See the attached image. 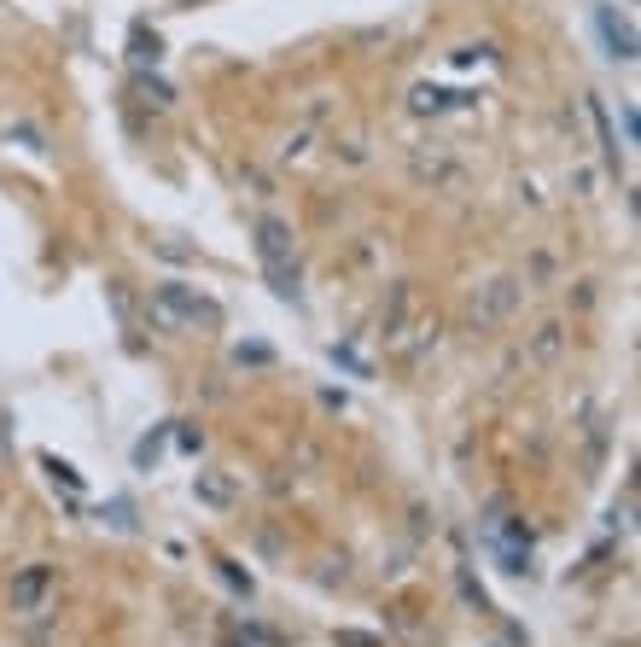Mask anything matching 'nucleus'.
<instances>
[{"label":"nucleus","mask_w":641,"mask_h":647,"mask_svg":"<svg viewBox=\"0 0 641 647\" xmlns=\"http://www.w3.org/2000/svg\"><path fill=\"white\" fill-rule=\"evenodd\" d=\"M519 298H525V286H519L513 274H496V280H484L473 298H467V321H473V333H496L507 315L519 309Z\"/></svg>","instance_id":"5"},{"label":"nucleus","mask_w":641,"mask_h":647,"mask_svg":"<svg viewBox=\"0 0 641 647\" xmlns=\"http://www.w3.org/2000/svg\"><path fill=\"white\" fill-rule=\"evenodd\" d=\"M140 100L152 105V111H169V105H175V94H169L158 76H146V70H140Z\"/></svg>","instance_id":"12"},{"label":"nucleus","mask_w":641,"mask_h":647,"mask_svg":"<svg viewBox=\"0 0 641 647\" xmlns=\"http://www.w3.org/2000/svg\"><path fill=\"white\" fill-rule=\"evenodd\" d=\"M257 257H263V269H269L274 292H280V298H298V239H292V228H286L280 216H263V222H257Z\"/></svg>","instance_id":"3"},{"label":"nucleus","mask_w":641,"mask_h":647,"mask_svg":"<svg viewBox=\"0 0 641 647\" xmlns=\"http://www.w3.org/2000/svg\"><path fill=\"white\" fill-rule=\"evenodd\" d=\"M408 304H414V292H408V286H397V298H391V315H385V344H391V356L414 362V356H426V350L438 344V315H432V309H420L414 321H403Z\"/></svg>","instance_id":"2"},{"label":"nucleus","mask_w":641,"mask_h":647,"mask_svg":"<svg viewBox=\"0 0 641 647\" xmlns=\"http://www.w3.org/2000/svg\"><path fill=\"white\" fill-rule=\"evenodd\" d=\"M152 321L169 327V333H210V327H222V304L216 298H204L199 286H158L152 292Z\"/></svg>","instance_id":"1"},{"label":"nucleus","mask_w":641,"mask_h":647,"mask_svg":"<svg viewBox=\"0 0 641 647\" xmlns=\"http://www.w3.org/2000/svg\"><path fill=\"white\" fill-rule=\"evenodd\" d=\"M443 105H461V94H443V88H414V111H443Z\"/></svg>","instance_id":"13"},{"label":"nucleus","mask_w":641,"mask_h":647,"mask_svg":"<svg viewBox=\"0 0 641 647\" xmlns=\"http://www.w3.org/2000/svg\"><path fill=\"white\" fill-rule=\"evenodd\" d=\"M111 525H117V531H135V513H129V502H111Z\"/></svg>","instance_id":"16"},{"label":"nucleus","mask_w":641,"mask_h":647,"mask_svg":"<svg viewBox=\"0 0 641 647\" xmlns=\"http://www.w3.org/2000/svg\"><path fill=\"white\" fill-rule=\"evenodd\" d=\"M47 473L59 478L65 490H82V478H76V467H65V461H53V455H47Z\"/></svg>","instance_id":"15"},{"label":"nucleus","mask_w":641,"mask_h":647,"mask_svg":"<svg viewBox=\"0 0 641 647\" xmlns=\"http://www.w3.org/2000/svg\"><path fill=\"white\" fill-rule=\"evenodd\" d=\"M53 589H59V572L53 566H24L18 578H12V613H47V601H53Z\"/></svg>","instance_id":"6"},{"label":"nucleus","mask_w":641,"mask_h":647,"mask_svg":"<svg viewBox=\"0 0 641 647\" xmlns=\"http://www.w3.org/2000/svg\"><path fill=\"white\" fill-rule=\"evenodd\" d=\"M129 65H135V70H158V65H164V41L146 30V24L129 30Z\"/></svg>","instance_id":"9"},{"label":"nucleus","mask_w":641,"mask_h":647,"mask_svg":"<svg viewBox=\"0 0 641 647\" xmlns=\"http://www.w3.org/2000/svg\"><path fill=\"white\" fill-rule=\"evenodd\" d=\"M408 170L420 175V181H455V175H461V164H455V152H449V140H432V152H426V146H420V152H414V158H408Z\"/></svg>","instance_id":"8"},{"label":"nucleus","mask_w":641,"mask_h":647,"mask_svg":"<svg viewBox=\"0 0 641 647\" xmlns=\"http://www.w3.org/2000/svg\"><path fill=\"white\" fill-rule=\"evenodd\" d=\"M333 642H338V647H385L379 636H368V630H338Z\"/></svg>","instance_id":"14"},{"label":"nucleus","mask_w":641,"mask_h":647,"mask_svg":"<svg viewBox=\"0 0 641 647\" xmlns=\"http://www.w3.org/2000/svg\"><path fill=\"white\" fill-rule=\"evenodd\" d=\"M484 548L502 560V572H513V578L531 572V531H525V519H507L502 508H490V519H484Z\"/></svg>","instance_id":"4"},{"label":"nucleus","mask_w":641,"mask_h":647,"mask_svg":"<svg viewBox=\"0 0 641 647\" xmlns=\"http://www.w3.org/2000/svg\"><path fill=\"white\" fill-rule=\"evenodd\" d=\"M560 350H566V327H560V321H548V327L531 333V350H525V356H531L537 368H548V362H560Z\"/></svg>","instance_id":"10"},{"label":"nucleus","mask_w":641,"mask_h":647,"mask_svg":"<svg viewBox=\"0 0 641 647\" xmlns=\"http://www.w3.org/2000/svg\"><path fill=\"white\" fill-rule=\"evenodd\" d=\"M595 24H601V41H607L612 59H636V24L624 18V12H612V6H595Z\"/></svg>","instance_id":"7"},{"label":"nucleus","mask_w":641,"mask_h":647,"mask_svg":"<svg viewBox=\"0 0 641 647\" xmlns=\"http://www.w3.org/2000/svg\"><path fill=\"white\" fill-rule=\"evenodd\" d=\"M193 496H199V502H210V508H228V502H234V478L199 473V478H193Z\"/></svg>","instance_id":"11"}]
</instances>
